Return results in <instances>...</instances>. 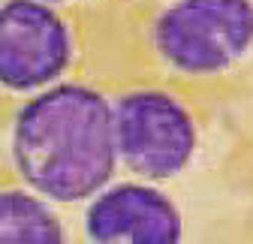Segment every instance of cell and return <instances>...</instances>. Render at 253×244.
Wrapping results in <instances>:
<instances>
[{
    "label": "cell",
    "instance_id": "3",
    "mask_svg": "<svg viewBox=\"0 0 253 244\" xmlns=\"http://www.w3.org/2000/svg\"><path fill=\"white\" fill-rule=\"evenodd\" d=\"M112 127L118 166L136 181H175L199 154V121L166 87H130L112 97Z\"/></svg>",
    "mask_w": 253,
    "mask_h": 244
},
{
    "label": "cell",
    "instance_id": "2",
    "mask_svg": "<svg viewBox=\"0 0 253 244\" xmlns=\"http://www.w3.org/2000/svg\"><path fill=\"white\" fill-rule=\"evenodd\" d=\"M148 42L172 76H226L253 51V0H169L154 15Z\"/></svg>",
    "mask_w": 253,
    "mask_h": 244
},
{
    "label": "cell",
    "instance_id": "1",
    "mask_svg": "<svg viewBox=\"0 0 253 244\" xmlns=\"http://www.w3.org/2000/svg\"><path fill=\"white\" fill-rule=\"evenodd\" d=\"M18 184L51 205H84L118 175L112 97L87 81H60L21 100L6 130Z\"/></svg>",
    "mask_w": 253,
    "mask_h": 244
},
{
    "label": "cell",
    "instance_id": "7",
    "mask_svg": "<svg viewBox=\"0 0 253 244\" xmlns=\"http://www.w3.org/2000/svg\"><path fill=\"white\" fill-rule=\"evenodd\" d=\"M40 3H45V6H54V9H60V6L73 3V0H40Z\"/></svg>",
    "mask_w": 253,
    "mask_h": 244
},
{
    "label": "cell",
    "instance_id": "5",
    "mask_svg": "<svg viewBox=\"0 0 253 244\" xmlns=\"http://www.w3.org/2000/svg\"><path fill=\"white\" fill-rule=\"evenodd\" d=\"M82 235L87 244H184V214L160 184L112 181L84 202Z\"/></svg>",
    "mask_w": 253,
    "mask_h": 244
},
{
    "label": "cell",
    "instance_id": "6",
    "mask_svg": "<svg viewBox=\"0 0 253 244\" xmlns=\"http://www.w3.org/2000/svg\"><path fill=\"white\" fill-rule=\"evenodd\" d=\"M0 244H70L57 205L27 187H0Z\"/></svg>",
    "mask_w": 253,
    "mask_h": 244
},
{
    "label": "cell",
    "instance_id": "4",
    "mask_svg": "<svg viewBox=\"0 0 253 244\" xmlns=\"http://www.w3.org/2000/svg\"><path fill=\"white\" fill-rule=\"evenodd\" d=\"M79 60L73 21L40 0H0V90L34 97L60 81Z\"/></svg>",
    "mask_w": 253,
    "mask_h": 244
}]
</instances>
